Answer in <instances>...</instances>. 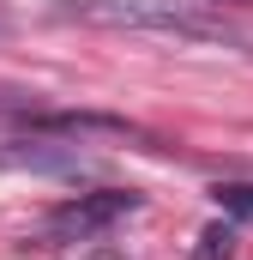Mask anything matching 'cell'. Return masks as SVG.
<instances>
[{
    "mask_svg": "<svg viewBox=\"0 0 253 260\" xmlns=\"http://www.w3.org/2000/svg\"><path fill=\"white\" fill-rule=\"evenodd\" d=\"M223 212H235V218H253V182H217L211 188Z\"/></svg>",
    "mask_w": 253,
    "mask_h": 260,
    "instance_id": "cell-6",
    "label": "cell"
},
{
    "mask_svg": "<svg viewBox=\"0 0 253 260\" xmlns=\"http://www.w3.org/2000/svg\"><path fill=\"white\" fill-rule=\"evenodd\" d=\"M235 6H253V0H235Z\"/></svg>",
    "mask_w": 253,
    "mask_h": 260,
    "instance_id": "cell-7",
    "label": "cell"
},
{
    "mask_svg": "<svg viewBox=\"0 0 253 260\" xmlns=\"http://www.w3.org/2000/svg\"><path fill=\"white\" fill-rule=\"evenodd\" d=\"M36 133H72V139H126V145H145L157 151V139L145 127H133L121 115H97V109H61V115H30Z\"/></svg>",
    "mask_w": 253,
    "mask_h": 260,
    "instance_id": "cell-3",
    "label": "cell"
},
{
    "mask_svg": "<svg viewBox=\"0 0 253 260\" xmlns=\"http://www.w3.org/2000/svg\"><path fill=\"white\" fill-rule=\"evenodd\" d=\"M55 18L97 24V30H145L175 43H241L223 12L205 0H55Z\"/></svg>",
    "mask_w": 253,
    "mask_h": 260,
    "instance_id": "cell-1",
    "label": "cell"
},
{
    "mask_svg": "<svg viewBox=\"0 0 253 260\" xmlns=\"http://www.w3.org/2000/svg\"><path fill=\"white\" fill-rule=\"evenodd\" d=\"M229 254H235V230H229V224L199 230V248H193V260H229Z\"/></svg>",
    "mask_w": 253,
    "mask_h": 260,
    "instance_id": "cell-5",
    "label": "cell"
},
{
    "mask_svg": "<svg viewBox=\"0 0 253 260\" xmlns=\"http://www.w3.org/2000/svg\"><path fill=\"white\" fill-rule=\"evenodd\" d=\"M0 170L78 176V170H85V157H78V145H49V139H6V145H0Z\"/></svg>",
    "mask_w": 253,
    "mask_h": 260,
    "instance_id": "cell-4",
    "label": "cell"
},
{
    "mask_svg": "<svg viewBox=\"0 0 253 260\" xmlns=\"http://www.w3.org/2000/svg\"><path fill=\"white\" fill-rule=\"evenodd\" d=\"M139 206H145V194H133V188H97V194H72V200H61V206L49 212L43 236H49V242H91V236L115 230L121 218H133Z\"/></svg>",
    "mask_w": 253,
    "mask_h": 260,
    "instance_id": "cell-2",
    "label": "cell"
}]
</instances>
